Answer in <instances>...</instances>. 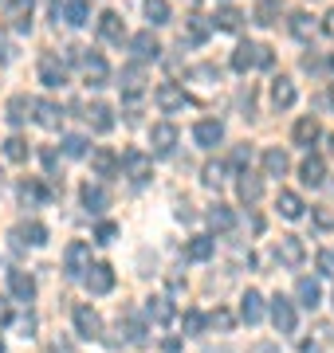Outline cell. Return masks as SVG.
I'll use <instances>...</instances> for the list:
<instances>
[{
	"instance_id": "obj_55",
	"label": "cell",
	"mask_w": 334,
	"mask_h": 353,
	"mask_svg": "<svg viewBox=\"0 0 334 353\" xmlns=\"http://www.w3.org/2000/svg\"><path fill=\"white\" fill-rule=\"evenodd\" d=\"M303 67H307V71H319L322 63H319V59H315V55H303Z\"/></svg>"
},
{
	"instance_id": "obj_6",
	"label": "cell",
	"mask_w": 334,
	"mask_h": 353,
	"mask_svg": "<svg viewBox=\"0 0 334 353\" xmlns=\"http://www.w3.org/2000/svg\"><path fill=\"white\" fill-rule=\"evenodd\" d=\"M83 283H87L90 294H110L115 290V267L110 263H95L83 271Z\"/></svg>"
},
{
	"instance_id": "obj_41",
	"label": "cell",
	"mask_w": 334,
	"mask_h": 353,
	"mask_svg": "<svg viewBox=\"0 0 334 353\" xmlns=\"http://www.w3.org/2000/svg\"><path fill=\"white\" fill-rule=\"evenodd\" d=\"M181 330H185L189 338H197V334L205 330V314H201V310H185V318H181Z\"/></svg>"
},
{
	"instance_id": "obj_48",
	"label": "cell",
	"mask_w": 334,
	"mask_h": 353,
	"mask_svg": "<svg viewBox=\"0 0 334 353\" xmlns=\"http://www.w3.org/2000/svg\"><path fill=\"white\" fill-rule=\"evenodd\" d=\"M63 153H67V157H83V153H87V141L79 138V134H67V138H63Z\"/></svg>"
},
{
	"instance_id": "obj_40",
	"label": "cell",
	"mask_w": 334,
	"mask_h": 353,
	"mask_svg": "<svg viewBox=\"0 0 334 353\" xmlns=\"http://www.w3.org/2000/svg\"><path fill=\"white\" fill-rule=\"evenodd\" d=\"M291 32H295L299 39H311V36H315V16L295 12V16H291Z\"/></svg>"
},
{
	"instance_id": "obj_57",
	"label": "cell",
	"mask_w": 334,
	"mask_h": 353,
	"mask_svg": "<svg viewBox=\"0 0 334 353\" xmlns=\"http://www.w3.org/2000/svg\"><path fill=\"white\" fill-rule=\"evenodd\" d=\"M326 32H334V12H331V16H326Z\"/></svg>"
},
{
	"instance_id": "obj_33",
	"label": "cell",
	"mask_w": 334,
	"mask_h": 353,
	"mask_svg": "<svg viewBox=\"0 0 334 353\" xmlns=\"http://www.w3.org/2000/svg\"><path fill=\"white\" fill-rule=\"evenodd\" d=\"M28 110H32V99H28V94H12V99H8V122H12V126H24Z\"/></svg>"
},
{
	"instance_id": "obj_3",
	"label": "cell",
	"mask_w": 334,
	"mask_h": 353,
	"mask_svg": "<svg viewBox=\"0 0 334 353\" xmlns=\"http://www.w3.org/2000/svg\"><path fill=\"white\" fill-rule=\"evenodd\" d=\"M71 318H75V334L83 341H99V338H103V318H99V310H95V306L79 303Z\"/></svg>"
},
{
	"instance_id": "obj_53",
	"label": "cell",
	"mask_w": 334,
	"mask_h": 353,
	"mask_svg": "<svg viewBox=\"0 0 334 353\" xmlns=\"http://www.w3.org/2000/svg\"><path fill=\"white\" fill-rule=\"evenodd\" d=\"M12 322V306H8V299H0V326H8Z\"/></svg>"
},
{
	"instance_id": "obj_56",
	"label": "cell",
	"mask_w": 334,
	"mask_h": 353,
	"mask_svg": "<svg viewBox=\"0 0 334 353\" xmlns=\"http://www.w3.org/2000/svg\"><path fill=\"white\" fill-rule=\"evenodd\" d=\"M259 353H279V350H275V345H271V341H264V345H259Z\"/></svg>"
},
{
	"instance_id": "obj_39",
	"label": "cell",
	"mask_w": 334,
	"mask_h": 353,
	"mask_svg": "<svg viewBox=\"0 0 334 353\" xmlns=\"http://www.w3.org/2000/svg\"><path fill=\"white\" fill-rule=\"evenodd\" d=\"M213 20H217V28H220V32H236L244 16H240V8H220V12L213 16Z\"/></svg>"
},
{
	"instance_id": "obj_60",
	"label": "cell",
	"mask_w": 334,
	"mask_h": 353,
	"mask_svg": "<svg viewBox=\"0 0 334 353\" xmlns=\"http://www.w3.org/2000/svg\"><path fill=\"white\" fill-rule=\"evenodd\" d=\"M331 102H334V87H331Z\"/></svg>"
},
{
	"instance_id": "obj_14",
	"label": "cell",
	"mask_w": 334,
	"mask_h": 353,
	"mask_svg": "<svg viewBox=\"0 0 334 353\" xmlns=\"http://www.w3.org/2000/svg\"><path fill=\"white\" fill-rule=\"evenodd\" d=\"M90 169H95V176H118V173H122V161H118L115 150L99 145V150L90 153Z\"/></svg>"
},
{
	"instance_id": "obj_19",
	"label": "cell",
	"mask_w": 334,
	"mask_h": 353,
	"mask_svg": "<svg viewBox=\"0 0 334 353\" xmlns=\"http://www.w3.org/2000/svg\"><path fill=\"white\" fill-rule=\"evenodd\" d=\"M118 334H122V338H126L130 345H146V338H150V334H146V326L138 322V314H134V310H126V314L118 318Z\"/></svg>"
},
{
	"instance_id": "obj_52",
	"label": "cell",
	"mask_w": 334,
	"mask_h": 353,
	"mask_svg": "<svg viewBox=\"0 0 334 353\" xmlns=\"http://www.w3.org/2000/svg\"><path fill=\"white\" fill-rule=\"evenodd\" d=\"M315 224H319L322 232H331L334 228V208H315Z\"/></svg>"
},
{
	"instance_id": "obj_7",
	"label": "cell",
	"mask_w": 334,
	"mask_h": 353,
	"mask_svg": "<svg viewBox=\"0 0 334 353\" xmlns=\"http://www.w3.org/2000/svg\"><path fill=\"white\" fill-rule=\"evenodd\" d=\"M154 102L166 114H173V110H185V106H189V94H185L177 83H157V87H154Z\"/></svg>"
},
{
	"instance_id": "obj_17",
	"label": "cell",
	"mask_w": 334,
	"mask_h": 353,
	"mask_svg": "<svg viewBox=\"0 0 334 353\" xmlns=\"http://www.w3.org/2000/svg\"><path fill=\"white\" fill-rule=\"evenodd\" d=\"M130 48L138 55V63H150V59H161V43L154 39V32H138V36L130 39Z\"/></svg>"
},
{
	"instance_id": "obj_59",
	"label": "cell",
	"mask_w": 334,
	"mask_h": 353,
	"mask_svg": "<svg viewBox=\"0 0 334 353\" xmlns=\"http://www.w3.org/2000/svg\"><path fill=\"white\" fill-rule=\"evenodd\" d=\"M331 67H334V51H331Z\"/></svg>"
},
{
	"instance_id": "obj_9",
	"label": "cell",
	"mask_w": 334,
	"mask_h": 353,
	"mask_svg": "<svg viewBox=\"0 0 334 353\" xmlns=\"http://www.w3.org/2000/svg\"><path fill=\"white\" fill-rule=\"evenodd\" d=\"M150 145H154L157 157H169V153L177 150V126H173V122H154V130H150Z\"/></svg>"
},
{
	"instance_id": "obj_4",
	"label": "cell",
	"mask_w": 334,
	"mask_h": 353,
	"mask_svg": "<svg viewBox=\"0 0 334 353\" xmlns=\"http://www.w3.org/2000/svg\"><path fill=\"white\" fill-rule=\"evenodd\" d=\"M32 12H36V0H8L4 4V20H8V28L12 32H32Z\"/></svg>"
},
{
	"instance_id": "obj_22",
	"label": "cell",
	"mask_w": 334,
	"mask_h": 353,
	"mask_svg": "<svg viewBox=\"0 0 334 353\" xmlns=\"http://www.w3.org/2000/svg\"><path fill=\"white\" fill-rule=\"evenodd\" d=\"M299 181H303L307 189H319L322 181H326V161H322V157H307V161L299 165Z\"/></svg>"
},
{
	"instance_id": "obj_25",
	"label": "cell",
	"mask_w": 334,
	"mask_h": 353,
	"mask_svg": "<svg viewBox=\"0 0 334 353\" xmlns=\"http://www.w3.org/2000/svg\"><path fill=\"white\" fill-rule=\"evenodd\" d=\"M8 287L20 303H32L36 299V279L28 275V271H8Z\"/></svg>"
},
{
	"instance_id": "obj_28",
	"label": "cell",
	"mask_w": 334,
	"mask_h": 353,
	"mask_svg": "<svg viewBox=\"0 0 334 353\" xmlns=\"http://www.w3.org/2000/svg\"><path fill=\"white\" fill-rule=\"evenodd\" d=\"M295 294H299V306H307V310H315V306L322 303V287H319V279H299L295 283Z\"/></svg>"
},
{
	"instance_id": "obj_45",
	"label": "cell",
	"mask_w": 334,
	"mask_h": 353,
	"mask_svg": "<svg viewBox=\"0 0 334 353\" xmlns=\"http://www.w3.org/2000/svg\"><path fill=\"white\" fill-rule=\"evenodd\" d=\"M248 161H252V150H248V145H236L232 157H228V165L236 169V173H248Z\"/></svg>"
},
{
	"instance_id": "obj_5",
	"label": "cell",
	"mask_w": 334,
	"mask_h": 353,
	"mask_svg": "<svg viewBox=\"0 0 334 353\" xmlns=\"http://www.w3.org/2000/svg\"><path fill=\"white\" fill-rule=\"evenodd\" d=\"M39 83H43V87H63L67 83V67L55 51H43V55H39Z\"/></svg>"
},
{
	"instance_id": "obj_61",
	"label": "cell",
	"mask_w": 334,
	"mask_h": 353,
	"mask_svg": "<svg viewBox=\"0 0 334 353\" xmlns=\"http://www.w3.org/2000/svg\"><path fill=\"white\" fill-rule=\"evenodd\" d=\"M0 185H4V173H0Z\"/></svg>"
},
{
	"instance_id": "obj_1",
	"label": "cell",
	"mask_w": 334,
	"mask_h": 353,
	"mask_svg": "<svg viewBox=\"0 0 334 353\" xmlns=\"http://www.w3.org/2000/svg\"><path fill=\"white\" fill-rule=\"evenodd\" d=\"M275 63V55H271V48H264V43H240V48L232 51V71H252V67H271Z\"/></svg>"
},
{
	"instance_id": "obj_34",
	"label": "cell",
	"mask_w": 334,
	"mask_h": 353,
	"mask_svg": "<svg viewBox=\"0 0 334 353\" xmlns=\"http://www.w3.org/2000/svg\"><path fill=\"white\" fill-rule=\"evenodd\" d=\"M208 224L217 228V232H232L236 228V212H232L228 204H217V208H208Z\"/></svg>"
},
{
	"instance_id": "obj_27",
	"label": "cell",
	"mask_w": 334,
	"mask_h": 353,
	"mask_svg": "<svg viewBox=\"0 0 334 353\" xmlns=\"http://www.w3.org/2000/svg\"><path fill=\"white\" fill-rule=\"evenodd\" d=\"M213 252H217V240L213 236H193V240L185 243V259H193V263L213 259Z\"/></svg>"
},
{
	"instance_id": "obj_38",
	"label": "cell",
	"mask_w": 334,
	"mask_h": 353,
	"mask_svg": "<svg viewBox=\"0 0 334 353\" xmlns=\"http://www.w3.org/2000/svg\"><path fill=\"white\" fill-rule=\"evenodd\" d=\"M146 16H150V24L154 28H161V24H169V0H146Z\"/></svg>"
},
{
	"instance_id": "obj_10",
	"label": "cell",
	"mask_w": 334,
	"mask_h": 353,
	"mask_svg": "<svg viewBox=\"0 0 334 353\" xmlns=\"http://www.w3.org/2000/svg\"><path fill=\"white\" fill-rule=\"evenodd\" d=\"M275 259H279L283 267H299L303 259H307V248H303L299 236H279V243H275Z\"/></svg>"
},
{
	"instance_id": "obj_50",
	"label": "cell",
	"mask_w": 334,
	"mask_h": 353,
	"mask_svg": "<svg viewBox=\"0 0 334 353\" xmlns=\"http://www.w3.org/2000/svg\"><path fill=\"white\" fill-rule=\"evenodd\" d=\"M193 79H205V83H220V71L213 63H201V67H193Z\"/></svg>"
},
{
	"instance_id": "obj_15",
	"label": "cell",
	"mask_w": 334,
	"mask_h": 353,
	"mask_svg": "<svg viewBox=\"0 0 334 353\" xmlns=\"http://www.w3.org/2000/svg\"><path fill=\"white\" fill-rule=\"evenodd\" d=\"M295 99H299V90H295V83L291 79H271V106L275 110H291L295 106Z\"/></svg>"
},
{
	"instance_id": "obj_49",
	"label": "cell",
	"mask_w": 334,
	"mask_h": 353,
	"mask_svg": "<svg viewBox=\"0 0 334 353\" xmlns=\"http://www.w3.org/2000/svg\"><path fill=\"white\" fill-rule=\"evenodd\" d=\"M205 36H208V24H205V16H193V20H189V43H201Z\"/></svg>"
},
{
	"instance_id": "obj_44",
	"label": "cell",
	"mask_w": 334,
	"mask_h": 353,
	"mask_svg": "<svg viewBox=\"0 0 334 353\" xmlns=\"http://www.w3.org/2000/svg\"><path fill=\"white\" fill-rule=\"evenodd\" d=\"M201 181H205L208 189H220V185H224V165H220V161H208Z\"/></svg>"
},
{
	"instance_id": "obj_42",
	"label": "cell",
	"mask_w": 334,
	"mask_h": 353,
	"mask_svg": "<svg viewBox=\"0 0 334 353\" xmlns=\"http://www.w3.org/2000/svg\"><path fill=\"white\" fill-rule=\"evenodd\" d=\"M4 157H8V161H28V141L24 138H8L4 141Z\"/></svg>"
},
{
	"instance_id": "obj_35",
	"label": "cell",
	"mask_w": 334,
	"mask_h": 353,
	"mask_svg": "<svg viewBox=\"0 0 334 353\" xmlns=\"http://www.w3.org/2000/svg\"><path fill=\"white\" fill-rule=\"evenodd\" d=\"M287 169H291V161H287V153H283V150H268V153H264V173H268V176H283Z\"/></svg>"
},
{
	"instance_id": "obj_36",
	"label": "cell",
	"mask_w": 334,
	"mask_h": 353,
	"mask_svg": "<svg viewBox=\"0 0 334 353\" xmlns=\"http://www.w3.org/2000/svg\"><path fill=\"white\" fill-rule=\"evenodd\" d=\"M48 196H52V192L43 189L39 181H24V185H20V201H24L28 208H36V204H43Z\"/></svg>"
},
{
	"instance_id": "obj_47",
	"label": "cell",
	"mask_w": 334,
	"mask_h": 353,
	"mask_svg": "<svg viewBox=\"0 0 334 353\" xmlns=\"http://www.w3.org/2000/svg\"><path fill=\"white\" fill-rule=\"evenodd\" d=\"M205 326L220 330V334H228V330H232V314H228V310H213V314L205 318Z\"/></svg>"
},
{
	"instance_id": "obj_12",
	"label": "cell",
	"mask_w": 334,
	"mask_h": 353,
	"mask_svg": "<svg viewBox=\"0 0 334 353\" xmlns=\"http://www.w3.org/2000/svg\"><path fill=\"white\" fill-rule=\"evenodd\" d=\"M193 141L201 145V150H217L220 141H224V126H220L217 118H205V122L193 126Z\"/></svg>"
},
{
	"instance_id": "obj_30",
	"label": "cell",
	"mask_w": 334,
	"mask_h": 353,
	"mask_svg": "<svg viewBox=\"0 0 334 353\" xmlns=\"http://www.w3.org/2000/svg\"><path fill=\"white\" fill-rule=\"evenodd\" d=\"M240 318H244L248 326H256L259 318H264V299H259V290H248L244 299H240Z\"/></svg>"
},
{
	"instance_id": "obj_58",
	"label": "cell",
	"mask_w": 334,
	"mask_h": 353,
	"mask_svg": "<svg viewBox=\"0 0 334 353\" xmlns=\"http://www.w3.org/2000/svg\"><path fill=\"white\" fill-rule=\"evenodd\" d=\"M0 353H4V338H0Z\"/></svg>"
},
{
	"instance_id": "obj_8",
	"label": "cell",
	"mask_w": 334,
	"mask_h": 353,
	"mask_svg": "<svg viewBox=\"0 0 334 353\" xmlns=\"http://www.w3.org/2000/svg\"><path fill=\"white\" fill-rule=\"evenodd\" d=\"M79 63H83V79H87V87H106V83H110V67H106V59L99 55V51L83 55Z\"/></svg>"
},
{
	"instance_id": "obj_26",
	"label": "cell",
	"mask_w": 334,
	"mask_h": 353,
	"mask_svg": "<svg viewBox=\"0 0 334 353\" xmlns=\"http://www.w3.org/2000/svg\"><path fill=\"white\" fill-rule=\"evenodd\" d=\"M12 240H16V248H20V243H32V248H43V243H48V228L32 220V224H20V228H16V232H12Z\"/></svg>"
},
{
	"instance_id": "obj_29",
	"label": "cell",
	"mask_w": 334,
	"mask_h": 353,
	"mask_svg": "<svg viewBox=\"0 0 334 353\" xmlns=\"http://www.w3.org/2000/svg\"><path fill=\"white\" fill-rule=\"evenodd\" d=\"M146 314L154 318L157 326H166V322H173V303L166 294H154V299H146Z\"/></svg>"
},
{
	"instance_id": "obj_23",
	"label": "cell",
	"mask_w": 334,
	"mask_h": 353,
	"mask_svg": "<svg viewBox=\"0 0 334 353\" xmlns=\"http://www.w3.org/2000/svg\"><path fill=\"white\" fill-rule=\"evenodd\" d=\"M83 208H87V212H106V208H110V192L103 189V185H83Z\"/></svg>"
},
{
	"instance_id": "obj_11",
	"label": "cell",
	"mask_w": 334,
	"mask_h": 353,
	"mask_svg": "<svg viewBox=\"0 0 334 353\" xmlns=\"http://www.w3.org/2000/svg\"><path fill=\"white\" fill-rule=\"evenodd\" d=\"M271 322H275L279 334H295V306H291V299H283V294L271 299Z\"/></svg>"
},
{
	"instance_id": "obj_2",
	"label": "cell",
	"mask_w": 334,
	"mask_h": 353,
	"mask_svg": "<svg viewBox=\"0 0 334 353\" xmlns=\"http://www.w3.org/2000/svg\"><path fill=\"white\" fill-rule=\"evenodd\" d=\"M122 169H126V176H130V185H150V176H154V157L150 153H141V150H126L122 157Z\"/></svg>"
},
{
	"instance_id": "obj_24",
	"label": "cell",
	"mask_w": 334,
	"mask_h": 353,
	"mask_svg": "<svg viewBox=\"0 0 334 353\" xmlns=\"http://www.w3.org/2000/svg\"><path fill=\"white\" fill-rule=\"evenodd\" d=\"M291 138H295V145H315V141L322 138V126H319V118H299L295 130H291Z\"/></svg>"
},
{
	"instance_id": "obj_16",
	"label": "cell",
	"mask_w": 334,
	"mask_h": 353,
	"mask_svg": "<svg viewBox=\"0 0 334 353\" xmlns=\"http://www.w3.org/2000/svg\"><path fill=\"white\" fill-rule=\"evenodd\" d=\"M63 259H67V275H83V271L90 267V248L83 240H71L67 252H63Z\"/></svg>"
},
{
	"instance_id": "obj_18",
	"label": "cell",
	"mask_w": 334,
	"mask_h": 353,
	"mask_svg": "<svg viewBox=\"0 0 334 353\" xmlns=\"http://www.w3.org/2000/svg\"><path fill=\"white\" fill-rule=\"evenodd\" d=\"M32 110H36V122H39L43 130H59V126H63V110H59L52 99L32 102Z\"/></svg>"
},
{
	"instance_id": "obj_32",
	"label": "cell",
	"mask_w": 334,
	"mask_h": 353,
	"mask_svg": "<svg viewBox=\"0 0 334 353\" xmlns=\"http://www.w3.org/2000/svg\"><path fill=\"white\" fill-rule=\"evenodd\" d=\"M236 189H240V201L244 204H256L259 196H264V181L252 176V173H240V185H236Z\"/></svg>"
},
{
	"instance_id": "obj_54",
	"label": "cell",
	"mask_w": 334,
	"mask_h": 353,
	"mask_svg": "<svg viewBox=\"0 0 334 353\" xmlns=\"http://www.w3.org/2000/svg\"><path fill=\"white\" fill-rule=\"evenodd\" d=\"M319 267H322V275H334V255L322 252V255H319Z\"/></svg>"
},
{
	"instance_id": "obj_31",
	"label": "cell",
	"mask_w": 334,
	"mask_h": 353,
	"mask_svg": "<svg viewBox=\"0 0 334 353\" xmlns=\"http://www.w3.org/2000/svg\"><path fill=\"white\" fill-rule=\"evenodd\" d=\"M87 16H90V4H87V0H67L63 12H59V20H67L71 28H83V24H87Z\"/></svg>"
},
{
	"instance_id": "obj_46",
	"label": "cell",
	"mask_w": 334,
	"mask_h": 353,
	"mask_svg": "<svg viewBox=\"0 0 334 353\" xmlns=\"http://www.w3.org/2000/svg\"><path fill=\"white\" fill-rule=\"evenodd\" d=\"M39 161H43L48 176H59V153H55V145H43V150H39Z\"/></svg>"
},
{
	"instance_id": "obj_37",
	"label": "cell",
	"mask_w": 334,
	"mask_h": 353,
	"mask_svg": "<svg viewBox=\"0 0 334 353\" xmlns=\"http://www.w3.org/2000/svg\"><path fill=\"white\" fill-rule=\"evenodd\" d=\"M279 216L283 220H299V216H303V201H299L295 192H279Z\"/></svg>"
},
{
	"instance_id": "obj_51",
	"label": "cell",
	"mask_w": 334,
	"mask_h": 353,
	"mask_svg": "<svg viewBox=\"0 0 334 353\" xmlns=\"http://www.w3.org/2000/svg\"><path fill=\"white\" fill-rule=\"evenodd\" d=\"M118 236V224H110V220H103V224H99V232H95V240L99 243H110Z\"/></svg>"
},
{
	"instance_id": "obj_21",
	"label": "cell",
	"mask_w": 334,
	"mask_h": 353,
	"mask_svg": "<svg viewBox=\"0 0 334 353\" xmlns=\"http://www.w3.org/2000/svg\"><path fill=\"white\" fill-rule=\"evenodd\" d=\"M99 36H103L106 43H122V39H126V24H122V16H118V12H103V16H99Z\"/></svg>"
},
{
	"instance_id": "obj_13",
	"label": "cell",
	"mask_w": 334,
	"mask_h": 353,
	"mask_svg": "<svg viewBox=\"0 0 334 353\" xmlns=\"http://www.w3.org/2000/svg\"><path fill=\"white\" fill-rule=\"evenodd\" d=\"M122 94H126V102H138L141 99V90H146V67L141 63H130L126 71H122Z\"/></svg>"
},
{
	"instance_id": "obj_20",
	"label": "cell",
	"mask_w": 334,
	"mask_h": 353,
	"mask_svg": "<svg viewBox=\"0 0 334 353\" xmlns=\"http://www.w3.org/2000/svg\"><path fill=\"white\" fill-rule=\"evenodd\" d=\"M83 118H87L90 130H99V134H110V130H115V114H110V106H106V102H90Z\"/></svg>"
},
{
	"instance_id": "obj_43",
	"label": "cell",
	"mask_w": 334,
	"mask_h": 353,
	"mask_svg": "<svg viewBox=\"0 0 334 353\" xmlns=\"http://www.w3.org/2000/svg\"><path fill=\"white\" fill-rule=\"evenodd\" d=\"M275 16H279V4L275 0H259V8H256V24H275Z\"/></svg>"
}]
</instances>
